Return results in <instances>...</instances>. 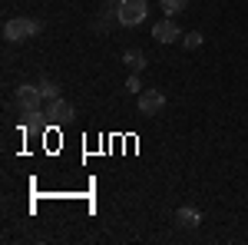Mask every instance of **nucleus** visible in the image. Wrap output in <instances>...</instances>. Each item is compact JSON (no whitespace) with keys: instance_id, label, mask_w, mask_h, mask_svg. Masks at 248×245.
<instances>
[{"instance_id":"obj_2","label":"nucleus","mask_w":248,"mask_h":245,"mask_svg":"<svg viewBox=\"0 0 248 245\" xmlns=\"http://www.w3.org/2000/svg\"><path fill=\"white\" fill-rule=\"evenodd\" d=\"M146 10H149L146 0H119V7H116L123 27H139V23L146 20Z\"/></svg>"},{"instance_id":"obj_12","label":"nucleus","mask_w":248,"mask_h":245,"mask_svg":"<svg viewBox=\"0 0 248 245\" xmlns=\"http://www.w3.org/2000/svg\"><path fill=\"white\" fill-rule=\"evenodd\" d=\"M126 93H142V80H139V73H133L129 80H126Z\"/></svg>"},{"instance_id":"obj_11","label":"nucleus","mask_w":248,"mask_h":245,"mask_svg":"<svg viewBox=\"0 0 248 245\" xmlns=\"http://www.w3.org/2000/svg\"><path fill=\"white\" fill-rule=\"evenodd\" d=\"M182 43H186V50H199L202 47V33H182Z\"/></svg>"},{"instance_id":"obj_9","label":"nucleus","mask_w":248,"mask_h":245,"mask_svg":"<svg viewBox=\"0 0 248 245\" xmlns=\"http://www.w3.org/2000/svg\"><path fill=\"white\" fill-rule=\"evenodd\" d=\"M37 86H40V93H43V99H57V96H60V83H53V80H46V76L40 80Z\"/></svg>"},{"instance_id":"obj_7","label":"nucleus","mask_w":248,"mask_h":245,"mask_svg":"<svg viewBox=\"0 0 248 245\" xmlns=\"http://www.w3.org/2000/svg\"><path fill=\"white\" fill-rule=\"evenodd\" d=\"M175 222L182 229H199V222H202V212L195 206H179V212H175Z\"/></svg>"},{"instance_id":"obj_3","label":"nucleus","mask_w":248,"mask_h":245,"mask_svg":"<svg viewBox=\"0 0 248 245\" xmlns=\"http://www.w3.org/2000/svg\"><path fill=\"white\" fill-rule=\"evenodd\" d=\"M14 99H17L20 110H40L43 93H40V86H33V83H20L17 93H14Z\"/></svg>"},{"instance_id":"obj_13","label":"nucleus","mask_w":248,"mask_h":245,"mask_svg":"<svg viewBox=\"0 0 248 245\" xmlns=\"http://www.w3.org/2000/svg\"><path fill=\"white\" fill-rule=\"evenodd\" d=\"M106 3H113V7H119V0H106Z\"/></svg>"},{"instance_id":"obj_5","label":"nucleus","mask_w":248,"mask_h":245,"mask_svg":"<svg viewBox=\"0 0 248 245\" xmlns=\"http://www.w3.org/2000/svg\"><path fill=\"white\" fill-rule=\"evenodd\" d=\"M162 106H166V96L159 93V90H142L139 93V113L142 116H155Z\"/></svg>"},{"instance_id":"obj_6","label":"nucleus","mask_w":248,"mask_h":245,"mask_svg":"<svg viewBox=\"0 0 248 245\" xmlns=\"http://www.w3.org/2000/svg\"><path fill=\"white\" fill-rule=\"evenodd\" d=\"M153 37L159 40V43H172V40H179L182 33H179V23H175L172 17H166V20H159V23L153 27Z\"/></svg>"},{"instance_id":"obj_8","label":"nucleus","mask_w":248,"mask_h":245,"mask_svg":"<svg viewBox=\"0 0 248 245\" xmlns=\"http://www.w3.org/2000/svg\"><path fill=\"white\" fill-rule=\"evenodd\" d=\"M123 63H126L129 73H142V70H146V53H142V50H126Z\"/></svg>"},{"instance_id":"obj_10","label":"nucleus","mask_w":248,"mask_h":245,"mask_svg":"<svg viewBox=\"0 0 248 245\" xmlns=\"http://www.w3.org/2000/svg\"><path fill=\"white\" fill-rule=\"evenodd\" d=\"M159 3H162L166 17H175V14H182V10L189 7V0H159Z\"/></svg>"},{"instance_id":"obj_1","label":"nucleus","mask_w":248,"mask_h":245,"mask_svg":"<svg viewBox=\"0 0 248 245\" xmlns=\"http://www.w3.org/2000/svg\"><path fill=\"white\" fill-rule=\"evenodd\" d=\"M40 33V20H30V17H10L3 23V37L14 40V43H23V40L37 37Z\"/></svg>"},{"instance_id":"obj_4","label":"nucleus","mask_w":248,"mask_h":245,"mask_svg":"<svg viewBox=\"0 0 248 245\" xmlns=\"http://www.w3.org/2000/svg\"><path fill=\"white\" fill-rule=\"evenodd\" d=\"M46 116H50V126H66L73 119V103H66L63 96H57V99H50Z\"/></svg>"}]
</instances>
